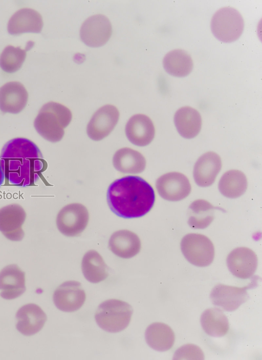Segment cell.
I'll return each instance as SVG.
<instances>
[{
	"label": "cell",
	"mask_w": 262,
	"mask_h": 360,
	"mask_svg": "<svg viewBox=\"0 0 262 360\" xmlns=\"http://www.w3.org/2000/svg\"><path fill=\"white\" fill-rule=\"evenodd\" d=\"M0 163L5 178L18 187L34 185L47 168L38 147L25 137H16L3 147Z\"/></svg>",
	"instance_id": "obj_1"
},
{
	"label": "cell",
	"mask_w": 262,
	"mask_h": 360,
	"mask_svg": "<svg viewBox=\"0 0 262 360\" xmlns=\"http://www.w3.org/2000/svg\"><path fill=\"white\" fill-rule=\"evenodd\" d=\"M111 211L123 218L143 216L153 207L155 193L152 186L138 176L128 175L114 181L106 194Z\"/></svg>",
	"instance_id": "obj_2"
},
{
	"label": "cell",
	"mask_w": 262,
	"mask_h": 360,
	"mask_svg": "<svg viewBox=\"0 0 262 360\" xmlns=\"http://www.w3.org/2000/svg\"><path fill=\"white\" fill-rule=\"evenodd\" d=\"M72 118L71 110L66 106L55 102L43 105L34 121L37 133L45 139L56 143L64 135V129Z\"/></svg>",
	"instance_id": "obj_3"
},
{
	"label": "cell",
	"mask_w": 262,
	"mask_h": 360,
	"mask_svg": "<svg viewBox=\"0 0 262 360\" xmlns=\"http://www.w3.org/2000/svg\"><path fill=\"white\" fill-rule=\"evenodd\" d=\"M133 309L127 302L110 299L101 303L95 313L97 325L111 333L119 332L126 329L131 321Z\"/></svg>",
	"instance_id": "obj_4"
},
{
	"label": "cell",
	"mask_w": 262,
	"mask_h": 360,
	"mask_svg": "<svg viewBox=\"0 0 262 360\" xmlns=\"http://www.w3.org/2000/svg\"><path fill=\"white\" fill-rule=\"evenodd\" d=\"M210 26L216 38L224 43H231L237 40L243 33L244 20L237 10L225 7L213 14Z\"/></svg>",
	"instance_id": "obj_5"
},
{
	"label": "cell",
	"mask_w": 262,
	"mask_h": 360,
	"mask_svg": "<svg viewBox=\"0 0 262 360\" xmlns=\"http://www.w3.org/2000/svg\"><path fill=\"white\" fill-rule=\"evenodd\" d=\"M182 252L191 264L198 267H206L213 261L214 245L206 236L199 233H188L181 242Z\"/></svg>",
	"instance_id": "obj_6"
},
{
	"label": "cell",
	"mask_w": 262,
	"mask_h": 360,
	"mask_svg": "<svg viewBox=\"0 0 262 360\" xmlns=\"http://www.w3.org/2000/svg\"><path fill=\"white\" fill-rule=\"evenodd\" d=\"M89 220L87 208L80 203H71L58 212L56 224L58 230L68 237L79 235L86 228Z\"/></svg>",
	"instance_id": "obj_7"
},
{
	"label": "cell",
	"mask_w": 262,
	"mask_h": 360,
	"mask_svg": "<svg viewBox=\"0 0 262 360\" xmlns=\"http://www.w3.org/2000/svg\"><path fill=\"white\" fill-rule=\"evenodd\" d=\"M112 34V27L108 18L101 14L88 17L80 28V37L87 46L98 47L105 44Z\"/></svg>",
	"instance_id": "obj_8"
},
{
	"label": "cell",
	"mask_w": 262,
	"mask_h": 360,
	"mask_svg": "<svg viewBox=\"0 0 262 360\" xmlns=\"http://www.w3.org/2000/svg\"><path fill=\"white\" fill-rule=\"evenodd\" d=\"M119 116V111L114 105L100 107L93 114L87 125L88 136L95 141L107 137L117 125Z\"/></svg>",
	"instance_id": "obj_9"
},
{
	"label": "cell",
	"mask_w": 262,
	"mask_h": 360,
	"mask_svg": "<svg viewBox=\"0 0 262 360\" xmlns=\"http://www.w3.org/2000/svg\"><path fill=\"white\" fill-rule=\"evenodd\" d=\"M156 187L161 197L172 202L185 198L191 191L188 178L178 172H168L160 176L156 181Z\"/></svg>",
	"instance_id": "obj_10"
},
{
	"label": "cell",
	"mask_w": 262,
	"mask_h": 360,
	"mask_svg": "<svg viewBox=\"0 0 262 360\" xmlns=\"http://www.w3.org/2000/svg\"><path fill=\"white\" fill-rule=\"evenodd\" d=\"M27 217L24 208L16 203L0 208V232L7 239L14 242L22 240L25 232L22 228Z\"/></svg>",
	"instance_id": "obj_11"
},
{
	"label": "cell",
	"mask_w": 262,
	"mask_h": 360,
	"mask_svg": "<svg viewBox=\"0 0 262 360\" xmlns=\"http://www.w3.org/2000/svg\"><path fill=\"white\" fill-rule=\"evenodd\" d=\"M53 299L55 305L60 310L73 312L83 305L86 294L80 282L68 281L55 290Z\"/></svg>",
	"instance_id": "obj_12"
},
{
	"label": "cell",
	"mask_w": 262,
	"mask_h": 360,
	"mask_svg": "<svg viewBox=\"0 0 262 360\" xmlns=\"http://www.w3.org/2000/svg\"><path fill=\"white\" fill-rule=\"evenodd\" d=\"M254 286L252 283L243 287L219 284L212 289L210 299L214 305L227 311L232 312L249 299L247 290Z\"/></svg>",
	"instance_id": "obj_13"
},
{
	"label": "cell",
	"mask_w": 262,
	"mask_h": 360,
	"mask_svg": "<svg viewBox=\"0 0 262 360\" xmlns=\"http://www.w3.org/2000/svg\"><path fill=\"white\" fill-rule=\"evenodd\" d=\"M227 267L235 276L247 279L255 273L258 266V258L251 249L238 247L228 255L226 259Z\"/></svg>",
	"instance_id": "obj_14"
},
{
	"label": "cell",
	"mask_w": 262,
	"mask_h": 360,
	"mask_svg": "<svg viewBox=\"0 0 262 360\" xmlns=\"http://www.w3.org/2000/svg\"><path fill=\"white\" fill-rule=\"evenodd\" d=\"M28 93L20 82L13 81L0 88V110L4 113L17 114L25 108Z\"/></svg>",
	"instance_id": "obj_15"
},
{
	"label": "cell",
	"mask_w": 262,
	"mask_h": 360,
	"mask_svg": "<svg viewBox=\"0 0 262 360\" xmlns=\"http://www.w3.org/2000/svg\"><path fill=\"white\" fill-rule=\"evenodd\" d=\"M17 330L26 336L38 332L45 325L47 317L42 309L35 304H27L21 307L16 314Z\"/></svg>",
	"instance_id": "obj_16"
},
{
	"label": "cell",
	"mask_w": 262,
	"mask_h": 360,
	"mask_svg": "<svg viewBox=\"0 0 262 360\" xmlns=\"http://www.w3.org/2000/svg\"><path fill=\"white\" fill-rule=\"evenodd\" d=\"M125 135L133 144L140 147L149 145L155 135V128L151 119L146 115L132 116L125 127Z\"/></svg>",
	"instance_id": "obj_17"
},
{
	"label": "cell",
	"mask_w": 262,
	"mask_h": 360,
	"mask_svg": "<svg viewBox=\"0 0 262 360\" xmlns=\"http://www.w3.org/2000/svg\"><path fill=\"white\" fill-rule=\"evenodd\" d=\"M0 291L6 299H15L26 291L25 273L17 265H7L1 270Z\"/></svg>",
	"instance_id": "obj_18"
},
{
	"label": "cell",
	"mask_w": 262,
	"mask_h": 360,
	"mask_svg": "<svg viewBox=\"0 0 262 360\" xmlns=\"http://www.w3.org/2000/svg\"><path fill=\"white\" fill-rule=\"evenodd\" d=\"M220 156L215 152H208L201 155L193 168V178L196 184L202 187L211 186L222 168Z\"/></svg>",
	"instance_id": "obj_19"
},
{
	"label": "cell",
	"mask_w": 262,
	"mask_h": 360,
	"mask_svg": "<svg viewBox=\"0 0 262 360\" xmlns=\"http://www.w3.org/2000/svg\"><path fill=\"white\" fill-rule=\"evenodd\" d=\"M41 14L31 9L21 8L15 12L9 20L7 30L12 35L23 33H39L43 27Z\"/></svg>",
	"instance_id": "obj_20"
},
{
	"label": "cell",
	"mask_w": 262,
	"mask_h": 360,
	"mask_svg": "<svg viewBox=\"0 0 262 360\" xmlns=\"http://www.w3.org/2000/svg\"><path fill=\"white\" fill-rule=\"evenodd\" d=\"M108 248L118 257L130 258L140 252L141 243L136 233L123 229L115 231L112 234L108 241Z\"/></svg>",
	"instance_id": "obj_21"
},
{
	"label": "cell",
	"mask_w": 262,
	"mask_h": 360,
	"mask_svg": "<svg viewBox=\"0 0 262 360\" xmlns=\"http://www.w3.org/2000/svg\"><path fill=\"white\" fill-rule=\"evenodd\" d=\"M146 164V159L140 152L128 147L118 150L113 157L114 168L122 173H141L145 170Z\"/></svg>",
	"instance_id": "obj_22"
},
{
	"label": "cell",
	"mask_w": 262,
	"mask_h": 360,
	"mask_svg": "<svg viewBox=\"0 0 262 360\" xmlns=\"http://www.w3.org/2000/svg\"><path fill=\"white\" fill-rule=\"evenodd\" d=\"M174 123L179 134L185 138H192L200 133L202 117L195 109L185 106L179 109L174 115Z\"/></svg>",
	"instance_id": "obj_23"
},
{
	"label": "cell",
	"mask_w": 262,
	"mask_h": 360,
	"mask_svg": "<svg viewBox=\"0 0 262 360\" xmlns=\"http://www.w3.org/2000/svg\"><path fill=\"white\" fill-rule=\"evenodd\" d=\"M145 341L152 349L158 351L170 349L175 341L173 330L168 325L155 322L149 325L145 332Z\"/></svg>",
	"instance_id": "obj_24"
},
{
	"label": "cell",
	"mask_w": 262,
	"mask_h": 360,
	"mask_svg": "<svg viewBox=\"0 0 262 360\" xmlns=\"http://www.w3.org/2000/svg\"><path fill=\"white\" fill-rule=\"evenodd\" d=\"M81 266L84 277L92 283H100L108 276L107 266L101 255L94 250L84 254Z\"/></svg>",
	"instance_id": "obj_25"
},
{
	"label": "cell",
	"mask_w": 262,
	"mask_h": 360,
	"mask_svg": "<svg viewBox=\"0 0 262 360\" xmlns=\"http://www.w3.org/2000/svg\"><path fill=\"white\" fill-rule=\"evenodd\" d=\"M163 67L169 74L176 77H184L192 70L193 63L191 56L182 49L170 51L163 59Z\"/></svg>",
	"instance_id": "obj_26"
},
{
	"label": "cell",
	"mask_w": 262,
	"mask_h": 360,
	"mask_svg": "<svg viewBox=\"0 0 262 360\" xmlns=\"http://www.w3.org/2000/svg\"><path fill=\"white\" fill-rule=\"evenodd\" d=\"M200 322L205 332L213 337H222L227 333L229 329L227 317L218 308L206 309L201 315Z\"/></svg>",
	"instance_id": "obj_27"
},
{
	"label": "cell",
	"mask_w": 262,
	"mask_h": 360,
	"mask_svg": "<svg viewBox=\"0 0 262 360\" xmlns=\"http://www.w3.org/2000/svg\"><path fill=\"white\" fill-rule=\"evenodd\" d=\"M248 182L245 174L237 170L226 172L219 183V189L221 194L230 198L242 196L246 192Z\"/></svg>",
	"instance_id": "obj_28"
},
{
	"label": "cell",
	"mask_w": 262,
	"mask_h": 360,
	"mask_svg": "<svg viewBox=\"0 0 262 360\" xmlns=\"http://www.w3.org/2000/svg\"><path fill=\"white\" fill-rule=\"evenodd\" d=\"M215 207L208 201L199 199L189 206V225L193 229H204L210 225L214 219Z\"/></svg>",
	"instance_id": "obj_29"
},
{
	"label": "cell",
	"mask_w": 262,
	"mask_h": 360,
	"mask_svg": "<svg viewBox=\"0 0 262 360\" xmlns=\"http://www.w3.org/2000/svg\"><path fill=\"white\" fill-rule=\"evenodd\" d=\"M26 55V50L20 47L7 46L0 55V67L7 73L15 72L23 65Z\"/></svg>",
	"instance_id": "obj_30"
},
{
	"label": "cell",
	"mask_w": 262,
	"mask_h": 360,
	"mask_svg": "<svg viewBox=\"0 0 262 360\" xmlns=\"http://www.w3.org/2000/svg\"><path fill=\"white\" fill-rule=\"evenodd\" d=\"M204 354L198 346L188 344L177 349L174 354V359H203Z\"/></svg>",
	"instance_id": "obj_31"
},
{
	"label": "cell",
	"mask_w": 262,
	"mask_h": 360,
	"mask_svg": "<svg viewBox=\"0 0 262 360\" xmlns=\"http://www.w3.org/2000/svg\"><path fill=\"white\" fill-rule=\"evenodd\" d=\"M5 179V175L0 163V187L2 185Z\"/></svg>",
	"instance_id": "obj_32"
}]
</instances>
